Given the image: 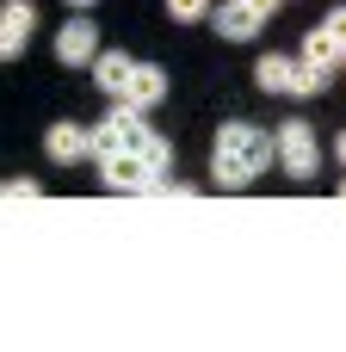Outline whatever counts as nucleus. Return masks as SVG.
I'll list each match as a JSON object with an SVG mask.
<instances>
[{"label":"nucleus","instance_id":"7","mask_svg":"<svg viewBox=\"0 0 346 352\" xmlns=\"http://www.w3.org/2000/svg\"><path fill=\"white\" fill-rule=\"evenodd\" d=\"M43 155H50L56 167H74V161L93 155V130H80V124H50V130H43Z\"/></svg>","mask_w":346,"mask_h":352},{"label":"nucleus","instance_id":"11","mask_svg":"<svg viewBox=\"0 0 346 352\" xmlns=\"http://www.w3.org/2000/svg\"><path fill=\"white\" fill-rule=\"evenodd\" d=\"M340 56H346V43L328 31V25H316V31L303 37V68H328V74H334V62H340Z\"/></svg>","mask_w":346,"mask_h":352},{"label":"nucleus","instance_id":"9","mask_svg":"<svg viewBox=\"0 0 346 352\" xmlns=\"http://www.w3.org/2000/svg\"><path fill=\"white\" fill-rule=\"evenodd\" d=\"M210 25H217L229 43H248V37H260V25H266V19H260L248 0H223V6L210 12Z\"/></svg>","mask_w":346,"mask_h":352},{"label":"nucleus","instance_id":"5","mask_svg":"<svg viewBox=\"0 0 346 352\" xmlns=\"http://www.w3.org/2000/svg\"><path fill=\"white\" fill-rule=\"evenodd\" d=\"M31 31H37V6L31 0H6L0 6V62H19Z\"/></svg>","mask_w":346,"mask_h":352},{"label":"nucleus","instance_id":"19","mask_svg":"<svg viewBox=\"0 0 346 352\" xmlns=\"http://www.w3.org/2000/svg\"><path fill=\"white\" fill-rule=\"evenodd\" d=\"M340 198H346V179H340Z\"/></svg>","mask_w":346,"mask_h":352},{"label":"nucleus","instance_id":"4","mask_svg":"<svg viewBox=\"0 0 346 352\" xmlns=\"http://www.w3.org/2000/svg\"><path fill=\"white\" fill-rule=\"evenodd\" d=\"M99 179H105L111 192H155V198H161V186H167V173H155L142 155H99Z\"/></svg>","mask_w":346,"mask_h":352},{"label":"nucleus","instance_id":"16","mask_svg":"<svg viewBox=\"0 0 346 352\" xmlns=\"http://www.w3.org/2000/svg\"><path fill=\"white\" fill-rule=\"evenodd\" d=\"M248 6H254V12H260V19H272V12H279V6H285V0H248Z\"/></svg>","mask_w":346,"mask_h":352},{"label":"nucleus","instance_id":"15","mask_svg":"<svg viewBox=\"0 0 346 352\" xmlns=\"http://www.w3.org/2000/svg\"><path fill=\"white\" fill-rule=\"evenodd\" d=\"M328 31H334V37L346 43V6H334V12H328Z\"/></svg>","mask_w":346,"mask_h":352},{"label":"nucleus","instance_id":"6","mask_svg":"<svg viewBox=\"0 0 346 352\" xmlns=\"http://www.w3.org/2000/svg\"><path fill=\"white\" fill-rule=\"evenodd\" d=\"M93 56H99V31H93L87 19H68V25L56 31V62H62V68H93Z\"/></svg>","mask_w":346,"mask_h":352},{"label":"nucleus","instance_id":"1","mask_svg":"<svg viewBox=\"0 0 346 352\" xmlns=\"http://www.w3.org/2000/svg\"><path fill=\"white\" fill-rule=\"evenodd\" d=\"M272 155H279V148H272V130L235 118V124L217 130V148H210V186H217V192H241V186H254V179L272 167Z\"/></svg>","mask_w":346,"mask_h":352},{"label":"nucleus","instance_id":"20","mask_svg":"<svg viewBox=\"0 0 346 352\" xmlns=\"http://www.w3.org/2000/svg\"><path fill=\"white\" fill-rule=\"evenodd\" d=\"M340 62H346V56H340Z\"/></svg>","mask_w":346,"mask_h":352},{"label":"nucleus","instance_id":"8","mask_svg":"<svg viewBox=\"0 0 346 352\" xmlns=\"http://www.w3.org/2000/svg\"><path fill=\"white\" fill-rule=\"evenodd\" d=\"M167 99V68H155V62H136L130 68V87H124V105H136V111H155Z\"/></svg>","mask_w":346,"mask_h":352},{"label":"nucleus","instance_id":"17","mask_svg":"<svg viewBox=\"0 0 346 352\" xmlns=\"http://www.w3.org/2000/svg\"><path fill=\"white\" fill-rule=\"evenodd\" d=\"M334 155H340V167H346V136H340V142H334Z\"/></svg>","mask_w":346,"mask_h":352},{"label":"nucleus","instance_id":"3","mask_svg":"<svg viewBox=\"0 0 346 352\" xmlns=\"http://www.w3.org/2000/svg\"><path fill=\"white\" fill-rule=\"evenodd\" d=\"M272 148H279V161H285V173H291V179H316L322 148H316L310 118H285V124H279V136H272Z\"/></svg>","mask_w":346,"mask_h":352},{"label":"nucleus","instance_id":"14","mask_svg":"<svg viewBox=\"0 0 346 352\" xmlns=\"http://www.w3.org/2000/svg\"><path fill=\"white\" fill-rule=\"evenodd\" d=\"M6 198H19V204H25V198H37V179H12V186H6Z\"/></svg>","mask_w":346,"mask_h":352},{"label":"nucleus","instance_id":"10","mask_svg":"<svg viewBox=\"0 0 346 352\" xmlns=\"http://www.w3.org/2000/svg\"><path fill=\"white\" fill-rule=\"evenodd\" d=\"M130 68H136V62H130L124 50H99V56H93V80H99V93H105V99H124Z\"/></svg>","mask_w":346,"mask_h":352},{"label":"nucleus","instance_id":"2","mask_svg":"<svg viewBox=\"0 0 346 352\" xmlns=\"http://www.w3.org/2000/svg\"><path fill=\"white\" fill-rule=\"evenodd\" d=\"M99 155H142L155 173H167V167H173V142H161V136L142 124V111H136V105H124V99L111 105V118H105V124H93V161H99Z\"/></svg>","mask_w":346,"mask_h":352},{"label":"nucleus","instance_id":"12","mask_svg":"<svg viewBox=\"0 0 346 352\" xmlns=\"http://www.w3.org/2000/svg\"><path fill=\"white\" fill-rule=\"evenodd\" d=\"M254 80H260L266 93H291V87H297V62H291V56H260V62H254Z\"/></svg>","mask_w":346,"mask_h":352},{"label":"nucleus","instance_id":"18","mask_svg":"<svg viewBox=\"0 0 346 352\" xmlns=\"http://www.w3.org/2000/svg\"><path fill=\"white\" fill-rule=\"evenodd\" d=\"M68 6H74V12H80V6H93V0H68Z\"/></svg>","mask_w":346,"mask_h":352},{"label":"nucleus","instance_id":"13","mask_svg":"<svg viewBox=\"0 0 346 352\" xmlns=\"http://www.w3.org/2000/svg\"><path fill=\"white\" fill-rule=\"evenodd\" d=\"M167 12L186 19V25H198V19H210V0H167Z\"/></svg>","mask_w":346,"mask_h":352}]
</instances>
